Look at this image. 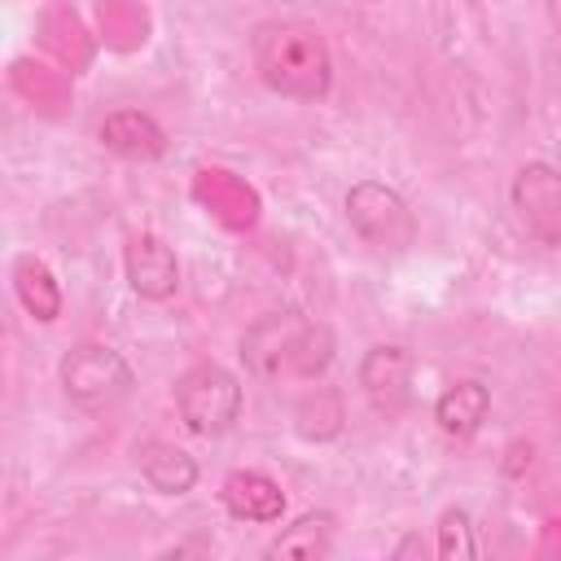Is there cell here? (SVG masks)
Returning a JSON list of instances; mask_svg holds the SVG:
<instances>
[{"instance_id": "obj_3", "label": "cell", "mask_w": 561, "mask_h": 561, "mask_svg": "<svg viewBox=\"0 0 561 561\" xmlns=\"http://www.w3.org/2000/svg\"><path fill=\"white\" fill-rule=\"evenodd\" d=\"M57 381H61V394L79 408V412H110L118 408L131 386H136V373L127 364L123 351L105 346V342H79L61 355L57 364Z\"/></svg>"}, {"instance_id": "obj_12", "label": "cell", "mask_w": 561, "mask_h": 561, "mask_svg": "<svg viewBox=\"0 0 561 561\" xmlns=\"http://www.w3.org/2000/svg\"><path fill=\"white\" fill-rule=\"evenodd\" d=\"M136 469L149 482V491H158V495H188L197 486V473H202L197 460L184 447L167 443V438L140 443L136 447Z\"/></svg>"}, {"instance_id": "obj_6", "label": "cell", "mask_w": 561, "mask_h": 561, "mask_svg": "<svg viewBox=\"0 0 561 561\" xmlns=\"http://www.w3.org/2000/svg\"><path fill=\"white\" fill-rule=\"evenodd\" d=\"M508 206L535 241L561 250V167L522 162L508 184Z\"/></svg>"}, {"instance_id": "obj_9", "label": "cell", "mask_w": 561, "mask_h": 561, "mask_svg": "<svg viewBox=\"0 0 561 561\" xmlns=\"http://www.w3.org/2000/svg\"><path fill=\"white\" fill-rule=\"evenodd\" d=\"M219 500L228 508L232 522H254V526H272L285 517V491L272 473L263 469H232L219 486Z\"/></svg>"}, {"instance_id": "obj_7", "label": "cell", "mask_w": 561, "mask_h": 561, "mask_svg": "<svg viewBox=\"0 0 561 561\" xmlns=\"http://www.w3.org/2000/svg\"><path fill=\"white\" fill-rule=\"evenodd\" d=\"M355 377H359L364 399H368L377 412H399V408H408V399H412L416 355H412L408 346H399V342H377V346L364 351Z\"/></svg>"}, {"instance_id": "obj_13", "label": "cell", "mask_w": 561, "mask_h": 561, "mask_svg": "<svg viewBox=\"0 0 561 561\" xmlns=\"http://www.w3.org/2000/svg\"><path fill=\"white\" fill-rule=\"evenodd\" d=\"M13 294H18L22 311L39 324H53L66 307V294H61L57 276L39 254H18L13 259Z\"/></svg>"}, {"instance_id": "obj_8", "label": "cell", "mask_w": 561, "mask_h": 561, "mask_svg": "<svg viewBox=\"0 0 561 561\" xmlns=\"http://www.w3.org/2000/svg\"><path fill=\"white\" fill-rule=\"evenodd\" d=\"M123 276H127L136 298L167 302L180 289V259L158 232H136L123 245Z\"/></svg>"}, {"instance_id": "obj_5", "label": "cell", "mask_w": 561, "mask_h": 561, "mask_svg": "<svg viewBox=\"0 0 561 561\" xmlns=\"http://www.w3.org/2000/svg\"><path fill=\"white\" fill-rule=\"evenodd\" d=\"M346 224L359 232L364 245L381 254H403L416 241V215L408 197L386 180H355L346 188Z\"/></svg>"}, {"instance_id": "obj_14", "label": "cell", "mask_w": 561, "mask_h": 561, "mask_svg": "<svg viewBox=\"0 0 561 561\" xmlns=\"http://www.w3.org/2000/svg\"><path fill=\"white\" fill-rule=\"evenodd\" d=\"M333 513H302L294 517L289 526L276 530V539L263 548L267 557H298V561H316V557H329L333 548Z\"/></svg>"}, {"instance_id": "obj_2", "label": "cell", "mask_w": 561, "mask_h": 561, "mask_svg": "<svg viewBox=\"0 0 561 561\" xmlns=\"http://www.w3.org/2000/svg\"><path fill=\"white\" fill-rule=\"evenodd\" d=\"M333 329L302 311H267L241 333V364L259 381H316L333 364Z\"/></svg>"}, {"instance_id": "obj_4", "label": "cell", "mask_w": 561, "mask_h": 561, "mask_svg": "<svg viewBox=\"0 0 561 561\" xmlns=\"http://www.w3.org/2000/svg\"><path fill=\"white\" fill-rule=\"evenodd\" d=\"M171 399H175V412H180L184 430L197 434V438H219L241 416V381H237L232 368H224L215 359L188 364L175 377Z\"/></svg>"}, {"instance_id": "obj_10", "label": "cell", "mask_w": 561, "mask_h": 561, "mask_svg": "<svg viewBox=\"0 0 561 561\" xmlns=\"http://www.w3.org/2000/svg\"><path fill=\"white\" fill-rule=\"evenodd\" d=\"M96 140L114 158H127V162H153L167 153V131L145 110H110L96 127Z\"/></svg>"}, {"instance_id": "obj_11", "label": "cell", "mask_w": 561, "mask_h": 561, "mask_svg": "<svg viewBox=\"0 0 561 561\" xmlns=\"http://www.w3.org/2000/svg\"><path fill=\"white\" fill-rule=\"evenodd\" d=\"M486 416H491V390L478 377H460L434 399V425L451 443H469L486 425Z\"/></svg>"}, {"instance_id": "obj_1", "label": "cell", "mask_w": 561, "mask_h": 561, "mask_svg": "<svg viewBox=\"0 0 561 561\" xmlns=\"http://www.w3.org/2000/svg\"><path fill=\"white\" fill-rule=\"evenodd\" d=\"M250 61L267 92L285 101H324L333 88V53L311 22L272 18L259 22L250 35Z\"/></svg>"}, {"instance_id": "obj_15", "label": "cell", "mask_w": 561, "mask_h": 561, "mask_svg": "<svg viewBox=\"0 0 561 561\" xmlns=\"http://www.w3.org/2000/svg\"><path fill=\"white\" fill-rule=\"evenodd\" d=\"M438 557L447 561H469L478 557V535H473V517L465 508H447L438 517Z\"/></svg>"}]
</instances>
